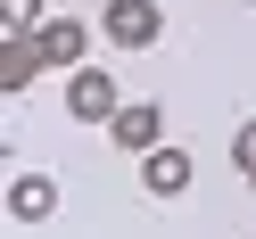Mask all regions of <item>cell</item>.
Listing matches in <instances>:
<instances>
[{"label": "cell", "mask_w": 256, "mask_h": 239, "mask_svg": "<svg viewBox=\"0 0 256 239\" xmlns=\"http://www.w3.org/2000/svg\"><path fill=\"white\" fill-rule=\"evenodd\" d=\"M66 116H74V124H116V116H124L116 74H108V66H74V74H66Z\"/></svg>", "instance_id": "obj_1"}, {"label": "cell", "mask_w": 256, "mask_h": 239, "mask_svg": "<svg viewBox=\"0 0 256 239\" xmlns=\"http://www.w3.org/2000/svg\"><path fill=\"white\" fill-rule=\"evenodd\" d=\"M100 33L116 41V50H157V33H166V8H157V0H108Z\"/></svg>", "instance_id": "obj_2"}, {"label": "cell", "mask_w": 256, "mask_h": 239, "mask_svg": "<svg viewBox=\"0 0 256 239\" xmlns=\"http://www.w3.org/2000/svg\"><path fill=\"white\" fill-rule=\"evenodd\" d=\"M108 140H116L124 157H149V149H166V107H157V99H124V116L108 124Z\"/></svg>", "instance_id": "obj_3"}, {"label": "cell", "mask_w": 256, "mask_h": 239, "mask_svg": "<svg viewBox=\"0 0 256 239\" xmlns=\"http://www.w3.org/2000/svg\"><path fill=\"white\" fill-rule=\"evenodd\" d=\"M190 182H198V157H190V149H174V140L140 157V190H149V198H182Z\"/></svg>", "instance_id": "obj_4"}, {"label": "cell", "mask_w": 256, "mask_h": 239, "mask_svg": "<svg viewBox=\"0 0 256 239\" xmlns=\"http://www.w3.org/2000/svg\"><path fill=\"white\" fill-rule=\"evenodd\" d=\"M42 66H58V74H74V66H83V50H91V25H74V17H50V25H42Z\"/></svg>", "instance_id": "obj_5"}, {"label": "cell", "mask_w": 256, "mask_h": 239, "mask_svg": "<svg viewBox=\"0 0 256 239\" xmlns=\"http://www.w3.org/2000/svg\"><path fill=\"white\" fill-rule=\"evenodd\" d=\"M42 74V41L34 33H0V91H34Z\"/></svg>", "instance_id": "obj_6"}, {"label": "cell", "mask_w": 256, "mask_h": 239, "mask_svg": "<svg viewBox=\"0 0 256 239\" xmlns=\"http://www.w3.org/2000/svg\"><path fill=\"white\" fill-rule=\"evenodd\" d=\"M8 215L17 223H50L58 215V182L50 173H17V182H8Z\"/></svg>", "instance_id": "obj_7"}, {"label": "cell", "mask_w": 256, "mask_h": 239, "mask_svg": "<svg viewBox=\"0 0 256 239\" xmlns=\"http://www.w3.org/2000/svg\"><path fill=\"white\" fill-rule=\"evenodd\" d=\"M42 0H0V33H42Z\"/></svg>", "instance_id": "obj_8"}, {"label": "cell", "mask_w": 256, "mask_h": 239, "mask_svg": "<svg viewBox=\"0 0 256 239\" xmlns=\"http://www.w3.org/2000/svg\"><path fill=\"white\" fill-rule=\"evenodd\" d=\"M232 165H240V173H256V116L232 132Z\"/></svg>", "instance_id": "obj_9"}, {"label": "cell", "mask_w": 256, "mask_h": 239, "mask_svg": "<svg viewBox=\"0 0 256 239\" xmlns=\"http://www.w3.org/2000/svg\"><path fill=\"white\" fill-rule=\"evenodd\" d=\"M248 190H256V173H248Z\"/></svg>", "instance_id": "obj_10"}, {"label": "cell", "mask_w": 256, "mask_h": 239, "mask_svg": "<svg viewBox=\"0 0 256 239\" xmlns=\"http://www.w3.org/2000/svg\"><path fill=\"white\" fill-rule=\"evenodd\" d=\"M248 8H256V0H248Z\"/></svg>", "instance_id": "obj_11"}]
</instances>
